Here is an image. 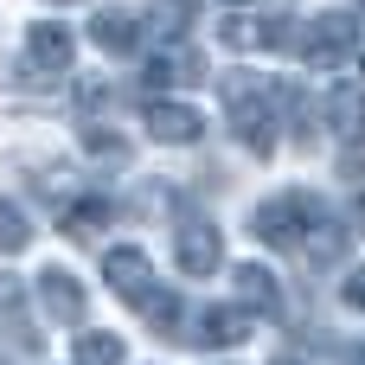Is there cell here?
Returning <instances> with one entry per match:
<instances>
[{
  "instance_id": "6da1fadb",
  "label": "cell",
  "mask_w": 365,
  "mask_h": 365,
  "mask_svg": "<svg viewBox=\"0 0 365 365\" xmlns=\"http://www.w3.org/2000/svg\"><path fill=\"white\" fill-rule=\"evenodd\" d=\"M321 218V205L308 199V192H276V199H263L257 205V218H250V231L263 237V244H276V250H295L302 244V231Z\"/></svg>"
},
{
  "instance_id": "7a4b0ae2",
  "label": "cell",
  "mask_w": 365,
  "mask_h": 365,
  "mask_svg": "<svg viewBox=\"0 0 365 365\" xmlns=\"http://www.w3.org/2000/svg\"><path fill=\"white\" fill-rule=\"evenodd\" d=\"M295 45H302V58H308L314 71H334L340 58L359 51V19H353V13H321V19H308V32H302Z\"/></svg>"
},
{
  "instance_id": "3957f363",
  "label": "cell",
  "mask_w": 365,
  "mask_h": 365,
  "mask_svg": "<svg viewBox=\"0 0 365 365\" xmlns=\"http://www.w3.org/2000/svg\"><path fill=\"white\" fill-rule=\"evenodd\" d=\"M225 103H231V128L244 135V148H250V154H269V148H276V128H269V122H276V115H269V96H263L250 77H231V83H225Z\"/></svg>"
},
{
  "instance_id": "277c9868",
  "label": "cell",
  "mask_w": 365,
  "mask_h": 365,
  "mask_svg": "<svg viewBox=\"0 0 365 365\" xmlns=\"http://www.w3.org/2000/svg\"><path fill=\"white\" fill-rule=\"evenodd\" d=\"M173 257H180L186 276H212V269L225 263V237H218V225H212V218H186V225L173 231Z\"/></svg>"
},
{
  "instance_id": "5b68a950",
  "label": "cell",
  "mask_w": 365,
  "mask_h": 365,
  "mask_svg": "<svg viewBox=\"0 0 365 365\" xmlns=\"http://www.w3.org/2000/svg\"><path fill=\"white\" fill-rule=\"evenodd\" d=\"M71 51H77V38H71L58 19H38V26L26 32V64H32L38 77H58V71H71Z\"/></svg>"
},
{
  "instance_id": "8992f818",
  "label": "cell",
  "mask_w": 365,
  "mask_h": 365,
  "mask_svg": "<svg viewBox=\"0 0 365 365\" xmlns=\"http://www.w3.org/2000/svg\"><path fill=\"white\" fill-rule=\"evenodd\" d=\"M148 135L167 141V148H192L205 135V115L186 109V103H148Z\"/></svg>"
},
{
  "instance_id": "52a82bcc",
  "label": "cell",
  "mask_w": 365,
  "mask_h": 365,
  "mask_svg": "<svg viewBox=\"0 0 365 365\" xmlns=\"http://www.w3.org/2000/svg\"><path fill=\"white\" fill-rule=\"evenodd\" d=\"M38 302H45V314L58 327H77L83 321V289H77L71 269H38Z\"/></svg>"
},
{
  "instance_id": "ba28073f",
  "label": "cell",
  "mask_w": 365,
  "mask_h": 365,
  "mask_svg": "<svg viewBox=\"0 0 365 365\" xmlns=\"http://www.w3.org/2000/svg\"><path fill=\"white\" fill-rule=\"evenodd\" d=\"M103 276H109V289H115L122 302H135V295L154 282V269H148V250H135V244H115V250L103 257Z\"/></svg>"
},
{
  "instance_id": "9c48e42d",
  "label": "cell",
  "mask_w": 365,
  "mask_h": 365,
  "mask_svg": "<svg viewBox=\"0 0 365 365\" xmlns=\"http://www.w3.org/2000/svg\"><path fill=\"white\" fill-rule=\"evenodd\" d=\"M0 334L13 340V346H45L38 340V327H32V308H26V289H19V276H0Z\"/></svg>"
},
{
  "instance_id": "30bf717a",
  "label": "cell",
  "mask_w": 365,
  "mask_h": 365,
  "mask_svg": "<svg viewBox=\"0 0 365 365\" xmlns=\"http://www.w3.org/2000/svg\"><path fill=\"white\" fill-rule=\"evenodd\" d=\"M154 90L160 83H205V58L192 51V45H167V51H154L148 58V71H141Z\"/></svg>"
},
{
  "instance_id": "8fae6325",
  "label": "cell",
  "mask_w": 365,
  "mask_h": 365,
  "mask_svg": "<svg viewBox=\"0 0 365 365\" xmlns=\"http://www.w3.org/2000/svg\"><path fill=\"white\" fill-rule=\"evenodd\" d=\"M135 308H141V321H148L160 340H180V334H186V302H180L173 289H154V282H148V289L135 295Z\"/></svg>"
},
{
  "instance_id": "7c38bea8",
  "label": "cell",
  "mask_w": 365,
  "mask_h": 365,
  "mask_svg": "<svg viewBox=\"0 0 365 365\" xmlns=\"http://www.w3.org/2000/svg\"><path fill=\"white\" fill-rule=\"evenodd\" d=\"M244 334H250V308H244V302H231V308H205L199 327H192L199 346H244Z\"/></svg>"
},
{
  "instance_id": "4fadbf2b",
  "label": "cell",
  "mask_w": 365,
  "mask_h": 365,
  "mask_svg": "<svg viewBox=\"0 0 365 365\" xmlns=\"http://www.w3.org/2000/svg\"><path fill=\"white\" fill-rule=\"evenodd\" d=\"M327 128L340 141H365V90L359 83H334L327 90Z\"/></svg>"
},
{
  "instance_id": "5bb4252c",
  "label": "cell",
  "mask_w": 365,
  "mask_h": 365,
  "mask_svg": "<svg viewBox=\"0 0 365 365\" xmlns=\"http://www.w3.org/2000/svg\"><path fill=\"white\" fill-rule=\"evenodd\" d=\"M90 38H96L103 51H135V38H141V19H135L128 6H103V13L90 19Z\"/></svg>"
},
{
  "instance_id": "9a60e30c",
  "label": "cell",
  "mask_w": 365,
  "mask_h": 365,
  "mask_svg": "<svg viewBox=\"0 0 365 365\" xmlns=\"http://www.w3.org/2000/svg\"><path fill=\"white\" fill-rule=\"evenodd\" d=\"M231 282H237V302H244V308H257V314H276V308H282V289H276V276H269L263 263H237Z\"/></svg>"
},
{
  "instance_id": "2e32d148",
  "label": "cell",
  "mask_w": 365,
  "mask_h": 365,
  "mask_svg": "<svg viewBox=\"0 0 365 365\" xmlns=\"http://www.w3.org/2000/svg\"><path fill=\"white\" fill-rule=\"evenodd\" d=\"M295 250H308V263H314V269H334V263L346 257V231H340L334 218H314V225L302 231V244H295Z\"/></svg>"
},
{
  "instance_id": "e0dca14e",
  "label": "cell",
  "mask_w": 365,
  "mask_h": 365,
  "mask_svg": "<svg viewBox=\"0 0 365 365\" xmlns=\"http://www.w3.org/2000/svg\"><path fill=\"white\" fill-rule=\"evenodd\" d=\"M32 244V218L13 205V199H0V257H13V250H26Z\"/></svg>"
},
{
  "instance_id": "ac0fdd59",
  "label": "cell",
  "mask_w": 365,
  "mask_h": 365,
  "mask_svg": "<svg viewBox=\"0 0 365 365\" xmlns=\"http://www.w3.org/2000/svg\"><path fill=\"white\" fill-rule=\"evenodd\" d=\"M122 359H128V353H122V340H115V334H83L71 365H122Z\"/></svg>"
},
{
  "instance_id": "d6986e66",
  "label": "cell",
  "mask_w": 365,
  "mask_h": 365,
  "mask_svg": "<svg viewBox=\"0 0 365 365\" xmlns=\"http://www.w3.org/2000/svg\"><path fill=\"white\" fill-rule=\"evenodd\" d=\"M148 13H154V26H160L167 38H180V32H192V19H199V6H192V0H154Z\"/></svg>"
},
{
  "instance_id": "ffe728a7",
  "label": "cell",
  "mask_w": 365,
  "mask_h": 365,
  "mask_svg": "<svg viewBox=\"0 0 365 365\" xmlns=\"http://www.w3.org/2000/svg\"><path fill=\"white\" fill-rule=\"evenodd\" d=\"M103 218H109V205H103V199H83V205H71V212H64V231H71V237H90Z\"/></svg>"
},
{
  "instance_id": "44dd1931",
  "label": "cell",
  "mask_w": 365,
  "mask_h": 365,
  "mask_svg": "<svg viewBox=\"0 0 365 365\" xmlns=\"http://www.w3.org/2000/svg\"><path fill=\"white\" fill-rule=\"evenodd\" d=\"M225 45H231V51H257V45H269V38H263L257 19H225Z\"/></svg>"
},
{
  "instance_id": "7402d4cb",
  "label": "cell",
  "mask_w": 365,
  "mask_h": 365,
  "mask_svg": "<svg viewBox=\"0 0 365 365\" xmlns=\"http://www.w3.org/2000/svg\"><path fill=\"white\" fill-rule=\"evenodd\" d=\"M340 295H346V308H359V314H365V263L346 276V289H340Z\"/></svg>"
},
{
  "instance_id": "603a6c76",
  "label": "cell",
  "mask_w": 365,
  "mask_h": 365,
  "mask_svg": "<svg viewBox=\"0 0 365 365\" xmlns=\"http://www.w3.org/2000/svg\"><path fill=\"white\" fill-rule=\"evenodd\" d=\"M353 225H359V231H365V199H353Z\"/></svg>"
},
{
  "instance_id": "cb8c5ba5",
  "label": "cell",
  "mask_w": 365,
  "mask_h": 365,
  "mask_svg": "<svg viewBox=\"0 0 365 365\" xmlns=\"http://www.w3.org/2000/svg\"><path fill=\"white\" fill-rule=\"evenodd\" d=\"M353 365H365V346H359V353H353Z\"/></svg>"
},
{
  "instance_id": "d4e9b609",
  "label": "cell",
  "mask_w": 365,
  "mask_h": 365,
  "mask_svg": "<svg viewBox=\"0 0 365 365\" xmlns=\"http://www.w3.org/2000/svg\"><path fill=\"white\" fill-rule=\"evenodd\" d=\"M276 365H302V359H276Z\"/></svg>"
},
{
  "instance_id": "484cf974",
  "label": "cell",
  "mask_w": 365,
  "mask_h": 365,
  "mask_svg": "<svg viewBox=\"0 0 365 365\" xmlns=\"http://www.w3.org/2000/svg\"><path fill=\"white\" fill-rule=\"evenodd\" d=\"M0 365H13V359H6V353H0Z\"/></svg>"
},
{
  "instance_id": "4316f807",
  "label": "cell",
  "mask_w": 365,
  "mask_h": 365,
  "mask_svg": "<svg viewBox=\"0 0 365 365\" xmlns=\"http://www.w3.org/2000/svg\"><path fill=\"white\" fill-rule=\"evenodd\" d=\"M231 6H244V0H231Z\"/></svg>"
},
{
  "instance_id": "83f0119b",
  "label": "cell",
  "mask_w": 365,
  "mask_h": 365,
  "mask_svg": "<svg viewBox=\"0 0 365 365\" xmlns=\"http://www.w3.org/2000/svg\"><path fill=\"white\" fill-rule=\"evenodd\" d=\"M51 6H64V0H51Z\"/></svg>"
},
{
  "instance_id": "f1b7e54d",
  "label": "cell",
  "mask_w": 365,
  "mask_h": 365,
  "mask_svg": "<svg viewBox=\"0 0 365 365\" xmlns=\"http://www.w3.org/2000/svg\"><path fill=\"white\" fill-rule=\"evenodd\" d=\"M359 13H365V0H359Z\"/></svg>"
}]
</instances>
